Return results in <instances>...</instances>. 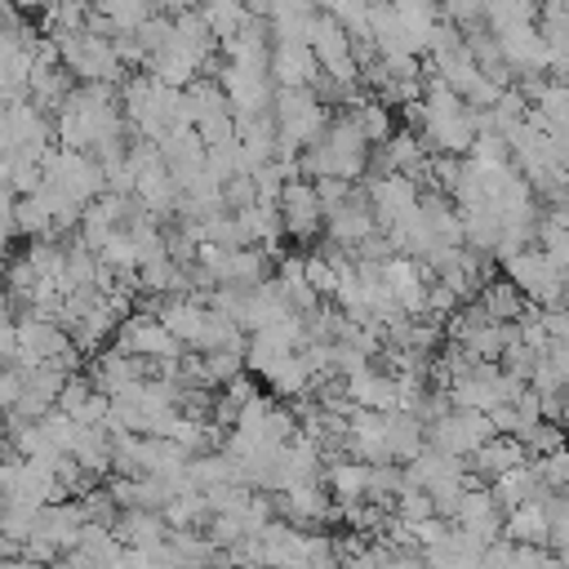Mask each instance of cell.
Listing matches in <instances>:
<instances>
[{"label":"cell","instance_id":"1","mask_svg":"<svg viewBox=\"0 0 569 569\" xmlns=\"http://www.w3.org/2000/svg\"><path fill=\"white\" fill-rule=\"evenodd\" d=\"M485 311H489V320H498V325H520V316L533 307L507 276H493L485 289H480V298H476Z\"/></svg>","mask_w":569,"mask_h":569},{"label":"cell","instance_id":"2","mask_svg":"<svg viewBox=\"0 0 569 569\" xmlns=\"http://www.w3.org/2000/svg\"><path fill=\"white\" fill-rule=\"evenodd\" d=\"M502 538L516 542V547H547L551 542V516H547V507L542 502H529V507L511 511L507 525H502Z\"/></svg>","mask_w":569,"mask_h":569}]
</instances>
